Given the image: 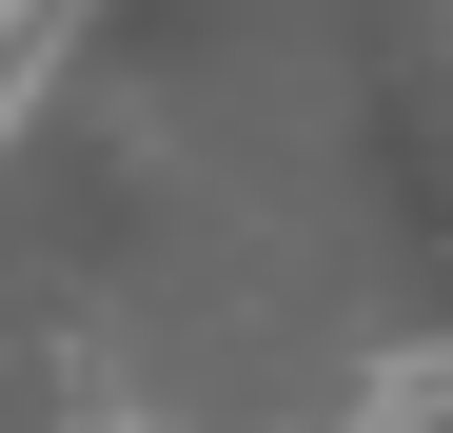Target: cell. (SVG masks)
Segmentation results:
<instances>
[{
	"instance_id": "1",
	"label": "cell",
	"mask_w": 453,
	"mask_h": 433,
	"mask_svg": "<svg viewBox=\"0 0 453 433\" xmlns=\"http://www.w3.org/2000/svg\"><path fill=\"white\" fill-rule=\"evenodd\" d=\"M59 59H80V0H0V158H20V118L59 99Z\"/></svg>"
},
{
	"instance_id": "3",
	"label": "cell",
	"mask_w": 453,
	"mask_h": 433,
	"mask_svg": "<svg viewBox=\"0 0 453 433\" xmlns=\"http://www.w3.org/2000/svg\"><path fill=\"white\" fill-rule=\"evenodd\" d=\"M59 433H158V414H138V394H80V414H59Z\"/></svg>"
},
{
	"instance_id": "2",
	"label": "cell",
	"mask_w": 453,
	"mask_h": 433,
	"mask_svg": "<svg viewBox=\"0 0 453 433\" xmlns=\"http://www.w3.org/2000/svg\"><path fill=\"white\" fill-rule=\"evenodd\" d=\"M335 433H453V354H434V335H395V354H374V394H355Z\"/></svg>"
}]
</instances>
